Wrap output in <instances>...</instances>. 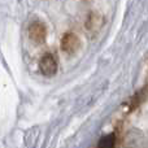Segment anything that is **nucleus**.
<instances>
[{"label": "nucleus", "instance_id": "39448f33", "mask_svg": "<svg viewBox=\"0 0 148 148\" xmlns=\"http://www.w3.org/2000/svg\"><path fill=\"white\" fill-rule=\"evenodd\" d=\"M116 143V136L114 134H108V135L103 136L97 143V148H114Z\"/></svg>", "mask_w": 148, "mask_h": 148}, {"label": "nucleus", "instance_id": "f257e3e1", "mask_svg": "<svg viewBox=\"0 0 148 148\" xmlns=\"http://www.w3.org/2000/svg\"><path fill=\"white\" fill-rule=\"evenodd\" d=\"M27 33H29V38L31 39V42H34L36 44L43 43L47 38V27L40 21L31 22L30 26H29Z\"/></svg>", "mask_w": 148, "mask_h": 148}, {"label": "nucleus", "instance_id": "20e7f679", "mask_svg": "<svg viewBox=\"0 0 148 148\" xmlns=\"http://www.w3.org/2000/svg\"><path fill=\"white\" fill-rule=\"evenodd\" d=\"M101 25H103V18L97 13H91L87 17V21H86V30L96 31V30H99Z\"/></svg>", "mask_w": 148, "mask_h": 148}, {"label": "nucleus", "instance_id": "f03ea898", "mask_svg": "<svg viewBox=\"0 0 148 148\" xmlns=\"http://www.w3.org/2000/svg\"><path fill=\"white\" fill-rule=\"evenodd\" d=\"M81 47V40L79 38L73 33H66L61 38V49L64 53L66 55H73Z\"/></svg>", "mask_w": 148, "mask_h": 148}, {"label": "nucleus", "instance_id": "7ed1b4c3", "mask_svg": "<svg viewBox=\"0 0 148 148\" xmlns=\"http://www.w3.org/2000/svg\"><path fill=\"white\" fill-rule=\"evenodd\" d=\"M39 69L43 75L53 77L57 73V61L53 57V55L46 53L39 61Z\"/></svg>", "mask_w": 148, "mask_h": 148}]
</instances>
